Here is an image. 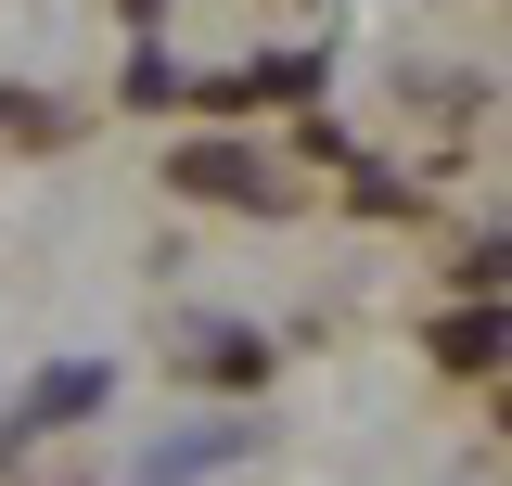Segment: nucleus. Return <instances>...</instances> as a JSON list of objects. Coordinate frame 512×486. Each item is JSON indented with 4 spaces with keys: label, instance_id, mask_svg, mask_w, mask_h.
<instances>
[{
    "label": "nucleus",
    "instance_id": "obj_1",
    "mask_svg": "<svg viewBox=\"0 0 512 486\" xmlns=\"http://www.w3.org/2000/svg\"><path fill=\"white\" fill-rule=\"evenodd\" d=\"M218 461H231V435H180V448H167V486H192V474H218Z\"/></svg>",
    "mask_w": 512,
    "mask_h": 486
}]
</instances>
